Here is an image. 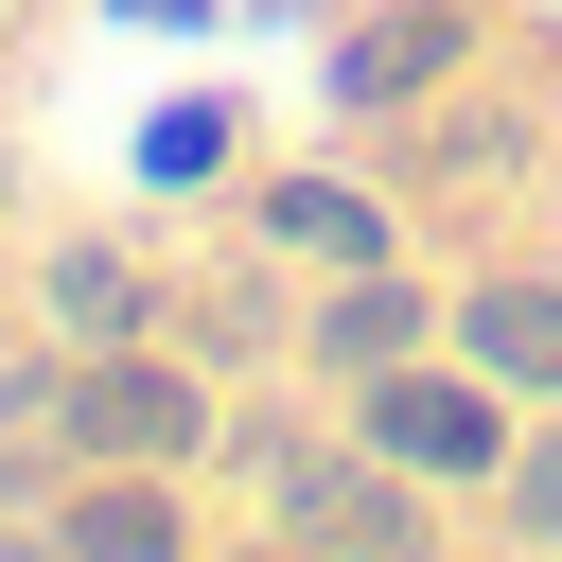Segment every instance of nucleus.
<instances>
[{
  "mask_svg": "<svg viewBox=\"0 0 562 562\" xmlns=\"http://www.w3.org/2000/svg\"><path fill=\"white\" fill-rule=\"evenodd\" d=\"M492 527H509V544H562V422H544V439H509V492H492Z\"/></svg>",
  "mask_w": 562,
  "mask_h": 562,
  "instance_id": "1a4fd4ad",
  "label": "nucleus"
},
{
  "mask_svg": "<svg viewBox=\"0 0 562 562\" xmlns=\"http://www.w3.org/2000/svg\"><path fill=\"white\" fill-rule=\"evenodd\" d=\"M211 158H228V105H158L140 123V176H211Z\"/></svg>",
  "mask_w": 562,
  "mask_h": 562,
  "instance_id": "9d476101",
  "label": "nucleus"
},
{
  "mask_svg": "<svg viewBox=\"0 0 562 562\" xmlns=\"http://www.w3.org/2000/svg\"><path fill=\"white\" fill-rule=\"evenodd\" d=\"M457 70H474V0H369V18L316 53L334 123H404V105H439Z\"/></svg>",
  "mask_w": 562,
  "mask_h": 562,
  "instance_id": "7ed1b4c3",
  "label": "nucleus"
},
{
  "mask_svg": "<svg viewBox=\"0 0 562 562\" xmlns=\"http://www.w3.org/2000/svg\"><path fill=\"white\" fill-rule=\"evenodd\" d=\"M439 334H457V316H439L404 263H334V281H316V316H299V351H316L334 386H369V369H404V351H439Z\"/></svg>",
  "mask_w": 562,
  "mask_h": 562,
  "instance_id": "423d86ee",
  "label": "nucleus"
},
{
  "mask_svg": "<svg viewBox=\"0 0 562 562\" xmlns=\"http://www.w3.org/2000/svg\"><path fill=\"white\" fill-rule=\"evenodd\" d=\"M439 351H474L509 404H562V281H527V263H509V281H474Z\"/></svg>",
  "mask_w": 562,
  "mask_h": 562,
  "instance_id": "6e6552de",
  "label": "nucleus"
},
{
  "mask_svg": "<svg viewBox=\"0 0 562 562\" xmlns=\"http://www.w3.org/2000/svg\"><path fill=\"white\" fill-rule=\"evenodd\" d=\"M123 35H211V0H105Z\"/></svg>",
  "mask_w": 562,
  "mask_h": 562,
  "instance_id": "9b49d317",
  "label": "nucleus"
},
{
  "mask_svg": "<svg viewBox=\"0 0 562 562\" xmlns=\"http://www.w3.org/2000/svg\"><path fill=\"white\" fill-rule=\"evenodd\" d=\"M0 211H18V158H0Z\"/></svg>",
  "mask_w": 562,
  "mask_h": 562,
  "instance_id": "ddd939ff",
  "label": "nucleus"
},
{
  "mask_svg": "<svg viewBox=\"0 0 562 562\" xmlns=\"http://www.w3.org/2000/svg\"><path fill=\"white\" fill-rule=\"evenodd\" d=\"M18 334H35V299H18V281H0V351H18Z\"/></svg>",
  "mask_w": 562,
  "mask_h": 562,
  "instance_id": "f8f14e48",
  "label": "nucleus"
},
{
  "mask_svg": "<svg viewBox=\"0 0 562 562\" xmlns=\"http://www.w3.org/2000/svg\"><path fill=\"white\" fill-rule=\"evenodd\" d=\"M0 35H18V0H0Z\"/></svg>",
  "mask_w": 562,
  "mask_h": 562,
  "instance_id": "4468645a",
  "label": "nucleus"
},
{
  "mask_svg": "<svg viewBox=\"0 0 562 562\" xmlns=\"http://www.w3.org/2000/svg\"><path fill=\"white\" fill-rule=\"evenodd\" d=\"M70 457H123V474H211L228 457V369L211 351H176V334H105V351H70Z\"/></svg>",
  "mask_w": 562,
  "mask_h": 562,
  "instance_id": "f257e3e1",
  "label": "nucleus"
},
{
  "mask_svg": "<svg viewBox=\"0 0 562 562\" xmlns=\"http://www.w3.org/2000/svg\"><path fill=\"white\" fill-rule=\"evenodd\" d=\"M351 439H369V457H404V474H509V386H492L474 351H457V369H422V351H404V369H369V386H351Z\"/></svg>",
  "mask_w": 562,
  "mask_h": 562,
  "instance_id": "f03ea898",
  "label": "nucleus"
},
{
  "mask_svg": "<svg viewBox=\"0 0 562 562\" xmlns=\"http://www.w3.org/2000/svg\"><path fill=\"white\" fill-rule=\"evenodd\" d=\"M18 299H35V334H53V351H105V334H176V281H158L123 228H53V246L18 263Z\"/></svg>",
  "mask_w": 562,
  "mask_h": 562,
  "instance_id": "20e7f679",
  "label": "nucleus"
},
{
  "mask_svg": "<svg viewBox=\"0 0 562 562\" xmlns=\"http://www.w3.org/2000/svg\"><path fill=\"white\" fill-rule=\"evenodd\" d=\"M35 544H70V562H176L193 544V492L176 474H123V457H70V492L35 509Z\"/></svg>",
  "mask_w": 562,
  "mask_h": 562,
  "instance_id": "0eeeda50",
  "label": "nucleus"
},
{
  "mask_svg": "<svg viewBox=\"0 0 562 562\" xmlns=\"http://www.w3.org/2000/svg\"><path fill=\"white\" fill-rule=\"evenodd\" d=\"M246 228L281 246V263H404V228H386V193L369 176H334V158H299V176H246Z\"/></svg>",
  "mask_w": 562,
  "mask_h": 562,
  "instance_id": "39448f33",
  "label": "nucleus"
}]
</instances>
